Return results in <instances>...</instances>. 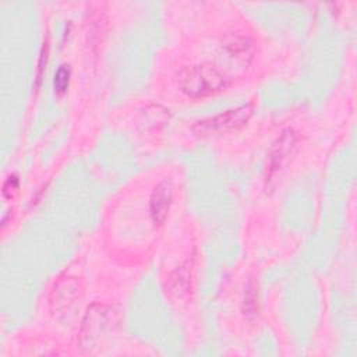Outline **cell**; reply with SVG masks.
<instances>
[{
  "mask_svg": "<svg viewBox=\"0 0 357 357\" xmlns=\"http://www.w3.org/2000/svg\"><path fill=\"white\" fill-rule=\"evenodd\" d=\"M121 322L116 308L103 304H92L81 322L78 343L84 351H95L116 333Z\"/></svg>",
  "mask_w": 357,
  "mask_h": 357,
  "instance_id": "cell-1",
  "label": "cell"
},
{
  "mask_svg": "<svg viewBox=\"0 0 357 357\" xmlns=\"http://www.w3.org/2000/svg\"><path fill=\"white\" fill-rule=\"evenodd\" d=\"M227 85V77L208 63L184 67L178 74V86L190 98L212 95Z\"/></svg>",
  "mask_w": 357,
  "mask_h": 357,
  "instance_id": "cell-2",
  "label": "cell"
},
{
  "mask_svg": "<svg viewBox=\"0 0 357 357\" xmlns=\"http://www.w3.org/2000/svg\"><path fill=\"white\" fill-rule=\"evenodd\" d=\"M252 114L251 105H241L212 117L198 120L192 126V131L198 137H211L225 134L243 127Z\"/></svg>",
  "mask_w": 357,
  "mask_h": 357,
  "instance_id": "cell-3",
  "label": "cell"
},
{
  "mask_svg": "<svg viewBox=\"0 0 357 357\" xmlns=\"http://www.w3.org/2000/svg\"><path fill=\"white\" fill-rule=\"evenodd\" d=\"M81 284L73 276L60 278L50 293V308L57 318H64L73 312L81 298Z\"/></svg>",
  "mask_w": 357,
  "mask_h": 357,
  "instance_id": "cell-4",
  "label": "cell"
},
{
  "mask_svg": "<svg viewBox=\"0 0 357 357\" xmlns=\"http://www.w3.org/2000/svg\"><path fill=\"white\" fill-rule=\"evenodd\" d=\"M297 142V135L291 128L284 130L279 138L275 141L271 153H269V162H268V174L266 180L271 181L272 177L282 169V166L287 162L289 156L291 155L294 146Z\"/></svg>",
  "mask_w": 357,
  "mask_h": 357,
  "instance_id": "cell-5",
  "label": "cell"
},
{
  "mask_svg": "<svg viewBox=\"0 0 357 357\" xmlns=\"http://www.w3.org/2000/svg\"><path fill=\"white\" fill-rule=\"evenodd\" d=\"M173 199V185L172 181L165 178L159 181L152 190L149 198V215L155 225H162L169 215Z\"/></svg>",
  "mask_w": 357,
  "mask_h": 357,
  "instance_id": "cell-6",
  "label": "cell"
},
{
  "mask_svg": "<svg viewBox=\"0 0 357 357\" xmlns=\"http://www.w3.org/2000/svg\"><path fill=\"white\" fill-rule=\"evenodd\" d=\"M258 289L252 279L248 280L243 298V314L248 319H254L258 314Z\"/></svg>",
  "mask_w": 357,
  "mask_h": 357,
  "instance_id": "cell-7",
  "label": "cell"
},
{
  "mask_svg": "<svg viewBox=\"0 0 357 357\" xmlns=\"http://www.w3.org/2000/svg\"><path fill=\"white\" fill-rule=\"evenodd\" d=\"M188 278H190V273H188L187 265H181L174 272H172V275L169 278V289H170V291L177 294V296H181L184 291H187Z\"/></svg>",
  "mask_w": 357,
  "mask_h": 357,
  "instance_id": "cell-8",
  "label": "cell"
},
{
  "mask_svg": "<svg viewBox=\"0 0 357 357\" xmlns=\"http://www.w3.org/2000/svg\"><path fill=\"white\" fill-rule=\"evenodd\" d=\"M223 46L231 56H240L248 53L251 42L247 36L243 35H229L223 40Z\"/></svg>",
  "mask_w": 357,
  "mask_h": 357,
  "instance_id": "cell-9",
  "label": "cell"
},
{
  "mask_svg": "<svg viewBox=\"0 0 357 357\" xmlns=\"http://www.w3.org/2000/svg\"><path fill=\"white\" fill-rule=\"evenodd\" d=\"M70 77H71V68L68 64H61L56 74H54V79H53V86H54V92L60 96L63 95L70 84Z\"/></svg>",
  "mask_w": 357,
  "mask_h": 357,
  "instance_id": "cell-10",
  "label": "cell"
},
{
  "mask_svg": "<svg viewBox=\"0 0 357 357\" xmlns=\"http://www.w3.org/2000/svg\"><path fill=\"white\" fill-rule=\"evenodd\" d=\"M47 54H49V40L46 39L42 45L40 53H39V60H38V70H36V86H39L46 63H47Z\"/></svg>",
  "mask_w": 357,
  "mask_h": 357,
  "instance_id": "cell-11",
  "label": "cell"
},
{
  "mask_svg": "<svg viewBox=\"0 0 357 357\" xmlns=\"http://www.w3.org/2000/svg\"><path fill=\"white\" fill-rule=\"evenodd\" d=\"M18 185H20V181H18V177L15 174H11L6 178V181L3 183V195L4 198H11L13 194L18 190Z\"/></svg>",
  "mask_w": 357,
  "mask_h": 357,
  "instance_id": "cell-12",
  "label": "cell"
}]
</instances>
